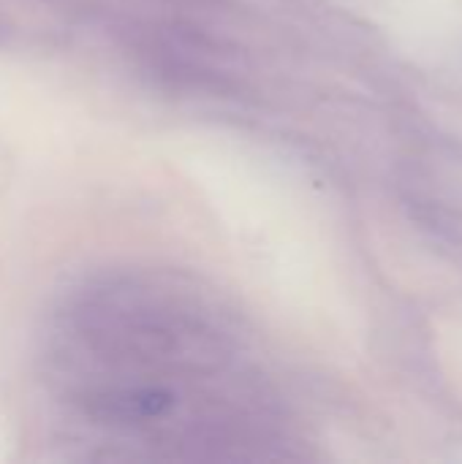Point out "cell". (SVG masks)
<instances>
[{
  "mask_svg": "<svg viewBox=\"0 0 462 464\" xmlns=\"http://www.w3.org/2000/svg\"><path fill=\"white\" fill-rule=\"evenodd\" d=\"M46 378L103 459H256L275 430L242 326L169 275L74 291L46 337Z\"/></svg>",
  "mask_w": 462,
  "mask_h": 464,
  "instance_id": "1",
  "label": "cell"
}]
</instances>
